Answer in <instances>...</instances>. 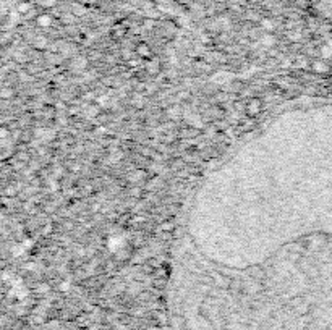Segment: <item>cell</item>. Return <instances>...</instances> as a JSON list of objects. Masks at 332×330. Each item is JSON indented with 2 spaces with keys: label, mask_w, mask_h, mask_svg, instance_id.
Returning <instances> with one entry per match:
<instances>
[{
  "label": "cell",
  "mask_w": 332,
  "mask_h": 330,
  "mask_svg": "<svg viewBox=\"0 0 332 330\" xmlns=\"http://www.w3.org/2000/svg\"><path fill=\"white\" fill-rule=\"evenodd\" d=\"M49 22H50V19H49L47 16H41V18H39V23L43 25V26H47V25H49Z\"/></svg>",
  "instance_id": "1"
},
{
  "label": "cell",
  "mask_w": 332,
  "mask_h": 330,
  "mask_svg": "<svg viewBox=\"0 0 332 330\" xmlns=\"http://www.w3.org/2000/svg\"><path fill=\"white\" fill-rule=\"evenodd\" d=\"M18 10H19V12H22V13H25V12H28V10H29V5L23 2L22 5H19V7H18Z\"/></svg>",
  "instance_id": "2"
}]
</instances>
